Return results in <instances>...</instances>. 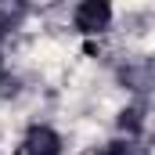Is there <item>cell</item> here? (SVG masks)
<instances>
[{"label": "cell", "instance_id": "obj_3", "mask_svg": "<svg viewBox=\"0 0 155 155\" xmlns=\"http://www.w3.org/2000/svg\"><path fill=\"white\" fill-rule=\"evenodd\" d=\"M141 112H137V108H126V112H123V116H119V126H123V130H126V126H130V130H137V126H141Z\"/></svg>", "mask_w": 155, "mask_h": 155}, {"label": "cell", "instance_id": "obj_1", "mask_svg": "<svg viewBox=\"0 0 155 155\" xmlns=\"http://www.w3.org/2000/svg\"><path fill=\"white\" fill-rule=\"evenodd\" d=\"M112 22V7L105 0H87L76 7V29L79 33H101Z\"/></svg>", "mask_w": 155, "mask_h": 155}, {"label": "cell", "instance_id": "obj_2", "mask_svg": "<svg viewBox=\"0 0 155 155\" xmlns=\"http://www.w3.org/2000/svg\"><path fill=\"white\" fill-rule=\"evenodd\" d=\"M25 155H61V137L51 126H29V134H25Z\"/></svg>", "mask_w": 155, "mask_h": 155}, {"label": "cell", "instance_id": "obj_4", "mask_svg": "<svg viewBox=\"0 0 155 155\" xmlns=\"http://www.w3.org/2000/svg\"><path fill=\"white\" fill-rule=\"evenodd\" d=\"M101 155H134V144H126V141H116V144H108Z\"/></svg>", "mask_w": 155, "mask_h": 155}, {"label": "cell", "instance_id": "obj_5", "mask_svg": "<svg viewBox=\"0 0 155 155\" xmlns=\"http://www.w3.org/2000/svg\"><path fill=\"white\" fill-rule=\"evenodd\" d=\"M0 33H4V22H0Z\"/></svg>", "mask_w": 155, "mask_h": 155}]
</instances>
